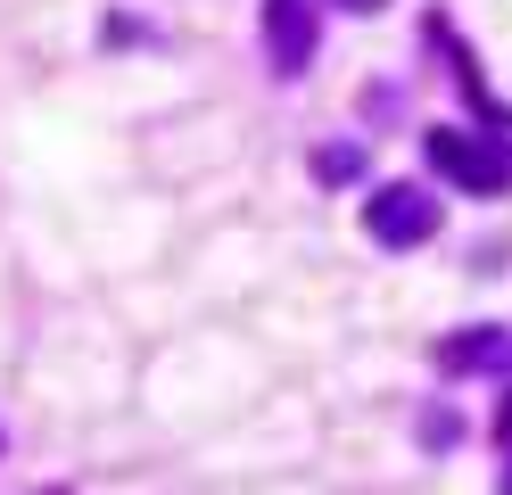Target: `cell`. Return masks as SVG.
Returning <instances> with one entry per match:
<instances>
[{
  "instance_id": "cell-1",
  "label": "cell",
  "mask_w": 512,
  "mask_h": 495,
  "mask_svg": "<svg viewBox=\"0 0 512 495\" xmlns=\"http://www.w3.org/2000/svg\"><path fill=\"white\" fill-rule=\"evenodd\" d=\"M422 157H430L438 182H455L471 198H504L512 190V149L504 141H479V132H463V124H430L422 132Z\"/></svg>"
},
{
  "instance_id": "cell-2",
  "label": "cell",
  "mask_w": 512,
  "mask_h": 495,
  "mask_svg": "<svg viewBox=\"0 0 512 495\" xmlns=\"http://www.w3.org/2000/svg\"><path fill=\"white\" fill-rule=\"evenodd\" d=\"M438 198L422 190V182H380L372 198H364V231L380 248H422V240H438Z\"/></svg>"
},
{
  "instance_id": "cell-3",
  "label": "cell",
  "mask_w": 512,
  "mask_h": 495,
  "mask_svg": "<svg viewBox=\"0 0 512 495\" xmlns=\"http://www.w3.org/2000/svg\"><path fill=\"white\" fill-rule=\"evenodd\" d=\"M438 372L455 380H512V322H471L438 339Z\"/></svg>"
},
{
  "instance_id": "cell-4",
  "label": "cell",
  "mask_w": 512,
  "mask_h": 495,
  "mask_svg": "<svg viewBox=\"0 0 512 495\" xmlns=\"http://www.w3.org/2000/svg\"><path fill=\"white\" fill-rule=\"evenodd\" d=\"M314 50H323V17H314L306 0H265V58H273V75L281 83L306 75Z\"/></svg>"
},
{
  "instance_id": "cell-5",
  "label": "cell",
  "mask_w": 512,
  "mask_h": 495,
  "mask_svg": "<svg viewBox=\"0 0 512 495\" xmlns=\"http://www.w3.org/2000/svg\"><path fill=\"white\" fill-rule=\"evenodd\" d=\"M314 174H323V182H356V174H364V149H356V141H331L323 157H314Z\"/></svg>"
},
{
  "instance_id": "cell-6",
  "label": "cell",
  "mask_w": 512,
  "mask_h": 495,
  "mask_svg": "<svg viewBox=\"0 0 512 495\" xmlns=\"http://www.w3.org/2000/svg\"><path fill=\"white\" fill-rule=\"evenodd\" d=\"M463 429H455V413H422V446H455Z\"/></svg>"
},
{
  "instance_id": "cell-7",
  "label": "cell",
  "mask_w": 512,
  "mask_h": 495,
  "mask_svg": "<svg viewBox=\"0 0 512 495\" xmlns=\"http://www.w3.org/2000/svg\"><path fill=\"white\" fill-rule=\"evenodd\" d=\"M496 446L512 454V388H504V405H496Z\"/></svg>"
},
{
  "instance_id": "cell-8",
  "label": "cell",
  "mask_w": 512,
  "mask_h": 495,
  "mask_svg": "<svg viewBox=\"0 0 512 495\" xmlns=\"http://www.w3.org/2000/svg\"><path fill=\"white\" fill-rule=\"evenodd\" d=\"M339 9H356V17H372V9H389V0H339Z\"/></svg>"
},
{
  "instance_id": "cell-9",
  "label": "cell",
  "mask_w": 512,
  "mask_h": 495,
  "mask_svg": "<svg viewBox=\"0 0 512 495\" xmlns=\"http://www.w3.org/2000/svg\"><path fill=\"white\" fill-rule=\"evenodd\" d=\"M496 495H512V454H504V479H496Z\"/></svg>"
}]
</instances>
